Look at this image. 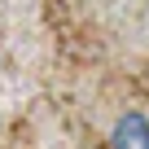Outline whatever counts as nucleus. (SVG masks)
<instances>
[{
  "label": "nucleus",
  "mask_w": 149,
  "mask_h": 149,
  "mask_svg": "<svg viewBox=\"0 0 149 149\" xmlns=\"http://www.w3.org/2000/svg\"><path fill=\"white\" fill-rule=\"evenodd\" d=\"M110 145L114 149H149V118L136 114V110L118 114V123L110 132Z\"/></svg>",
  "instance_id": "obj_1"
}]
</instances>
